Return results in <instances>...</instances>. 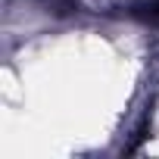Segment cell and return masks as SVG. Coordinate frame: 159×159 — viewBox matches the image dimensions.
Returning a JSON list of instances; mask_svg holds the SVG:
<instances>
[{
    "label": "cell",
    "mask_w": 159,
    "mask_h": 159,
    "mask_svg": "<svg viewBox=\"0 0 159 159\" xmlns=\"http://www.w3.org/2000/svg\"><path fill=\"white\" fill-rule=\"evenodd\" d=\"M134 16H137V19H143V22H150V25H159V0H150L147 7L134 10Z\"/></svg>",
    "instance_id": "cell-1"
}]
</instances>
